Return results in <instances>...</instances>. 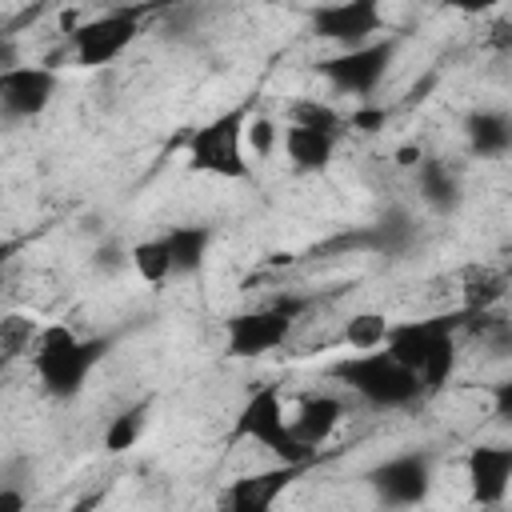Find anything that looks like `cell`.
<instances>
[{"mask_svg": "<svg viewBox=\"0 0 512 512\" xmlns=\"http://www.w3.org/2000/svg\"><path fill=\"white\" fill-rule=\"evenodd\" d=\"M336 140L332 132H316V128H300V124H288L280 128V144H284V156L296 172H324L336 156Z\"/></svg>", "mask_w": 512, "mask_h": 512, "instance_id": "obj_16", "label": "cell"}, {"mask_svg": "<svg viewBox=\"0 0 512 512\" xmlns=\"http://www.w3.org/2000/svg\"><path fill=\"white\" fill-rule=\"evenodd\" d=\"M140 20L144 8H108L92 20H84L80 28H72L68 48L76 56L80 68H104L112 64L136 36H140Z\"/></svg>", "mask_w": 512, "mask_h": 512, "instance_id": "obj_7", "label": "cell"}, {"mask_svg": "<svg viewBox=\"0 0 512 512\" xmlns=\"http://www.w3.org/2000/svg\"><path fill=\"white\" fill-rule=\"evenodd\" d=\"M416 196H420L436 216H452V212L464 204L460 172L448 168V164L436 160V156H424V160L416 164Z\"/></svg>", "mask_w": 512, "mask_h": 512, "instance_id": "obj_14", "label": "cell"}, {"mask_svg": "<svg viewBox=\"0 0 512 512\" xmlns=\"http://www.w3.org/2000/svg\"><path fill=\"white\" fill-rule=\"evenodd\" d=\"M500 296H504V276H496V272L484 268V272L468 284V312H488Z\"/></svg>", "mask_w": 512, "mask_h": 512, "instance_id": "obj_25", "label": "cell"}, {"mask_svg": "<svg viewBox=\"0 0 512 512\" xmlns=\"http://www.w3.org/2000/svg\"><path fill=\"white\" fill-rule=\"evenodd\" d=\"M420 160H424L420 144H404V148H396V164H400V168H416Z\"/></svg>", "mask_w": 512, "mask_h": 512, "instance_id": "obj_30", "label": "cell"}, {"mask_svg": "<svg viewBox=\"0 0 512 512\" xmlns=\"http://www.w3.org/2000/svg\"><path fill=\"white\" fill-rule=\"evenodd\" d=\"M340 420H344L340 396L316 392V396H304V400H300V408H296V416L288 420V428H292V436H296L300 444L320 448V444L340 428Z\"/></svg>", "mask_w": 512, "mask_h": 512, "instance_id": "obj_15", "label": "cell"}, {"mask_svg": "<svg viewBox=\"0 0 512 512\" xmlns=\"http://www.w3.org/2000/svg\"><path fill=\"white\" fill-rule=\"evenodd\" d=\"M144 424H148V400H140V404H132V408L116 412V416H112V424L104 428V452L120 456V452L136 448V440L144 436Z\"/></svg>", "mask_w": 512, "mask_h": 512, "instance_id": "obj_21", "label": "cell"}, {"mask_svg": "<svg viewBox=\"0 0 512 512\" xmlns=\"http://www.w3.org/2000/svg\"><path fill=\"white\" fill-rule=\"evenodd\" d=\"M232 440H252L260 448H268L276 456V464H296V468H308L316 448L300 444L288 428V408H284V396L276 384H264L256 388L240 412H236V424H232Z\"/></svg>", "mask_w": 512, "mask_h": 512, "instance_id": "obj_4", "label": "cell"}, {"mask_svg": "<svg viewBox=\"0 0 512 512\" xmlns=\"http://www.w3.org/2000/svg\"><path fill=\"white\" fill-rule=\"evenodd\" d=\"M244 144L252 148L256 160L272 156L276 144H280V124H276L272 116H248V124H244Z\"/></svg>", "mask_w": 512, "mask_h": 512, "instance_id": "obj_24", "label": "cell"}, {"mask_svg": "<svg viewBox=\"0 0 512 512\" xmlns=\"http://www.w3.org/2000/svg\"><path fill=\"white\" fill-rule=\"evenodd\" d=\"M244 124H248V108H228L212 120H204L200 128L188 132V168L204 172V176H220V180H248L252 164L244 160Z\"/></svg>", "mask_w": 512, "mask_h": 512, "instance_id": "obj_5", "label": "cell"}, {"mask_svg": "<svg viewBox=\"0 0 512 512\" xmlns=\"http://www.w3.org/2000/svg\"><path fill=\"white\" fill-rule=\"evenodd\" d=\"M28 340H32V320H24V316L0 320V352H20V348H28Z\"/></svg>", "mask_w": 512, "mask_h": 512, "instance_id": "obj_26", "label": "cell"}, {"mask_svg": "<svg viewBox=\"0 0 512 512\" xmlns=\"http://www.w3.org/2000/svg\"><path fill=\"white\" fill-rule=\"evenodd\" d=\"M308 308V300H272L264 308H248L224 320V356L232 360H256L288 344L296 316Z\"/></svg>", "mask_w": 512, "mask_h": 512, "instance_id": "obj_6", "label": "cell"}, {"mask_svg": "<svg viewBox=\"0 0 512 512\" xmlns=\"http://www.w3.org/2000/svg\"><path fill=\"white\" fill-rule=\"evenodd\" d=\"M352 132H380L388 124V112L384 108H356L348 120H344Z\"/></svg>", "mask_w": 512, "mask_h": 512, "instance_id": "obj_28", "label": "cell"}, {"mask_svg": "<svg viewBox=\"0 0 512 512\" xmlns=\"http://www.w3.org/2000/svg\"><path fill=\"white\" fill-rule=\"evenodd\" d=\"M388 316L384 312H356V316H348V324H344V344L352 348V352H376V348H384V336H388Z\"/></svg>", "mask_w": 512, "mask_h": 512, "instance_id": "obj_22", "label": "cell"}, {"mask_svg": "<svg viewBox=\"0 0 512 512\" xmlns=\"http://www.w3.org/2000/svg\"><path fill=\"white\" fill-rule=\"evenodd\" d=\"M168 256H172V276H192L204 268L208 248H212V228L204 224H176L164 232Z\"/></svg>", "mask_w": 512, "mask_h": 512, "instance_id": "obj_19", "label": "cell"}, {"mask_svg": "<svg viewBox=\"0 0 512 512\" xmlns=\"http://www.w3.org/2000/svg\"><path fill=\"white\" fill-rule=\"evenodd\" d=\"M368 488L376 492L380 508H420L432 492V456L428 452H400L368 468Z\"/></svg>", "mask_w": 512, "mask_h": 512, "instance_id": "obj_9", "label": "cell"}, {"mask_svg": "<svg viewBox=\"0 0 512 512\" xmlns=\"http://www.w3.org/2000/svg\"><path fill=\"white\" fill-rule=\"evenodd\" d=\"M16 248H20V240H0V276H4V268H8V260L16 256Z\"/></svg>", "mask_w": 512, "mask_h": 512, "instance_id": "obj_32", "label": "cell"}, {"mask_svg": "<svg viewBox=\"0 0 512 512\" xmlns=\"http://www.w3.org/2000/svg\"><path fill=\"white\" fill-rule=\"evenodd\" d=\"M496 416H512V384H500L496 388Z\"/></svg>", "mask_w": 512, "mask_h": 512, "instance_id": "obj_31", "label": "cell"}, {"mask_svg": "<svg viewBox=\"0 0 512 512\" xmlns=\"http://www.w3.org/2000/svg\"><path fill=\"white\" fill-rule=\"evenodd\" d=\"M468 496L480 508H500L512 484V448L508 444H476L464 456Z\"/></svg>", "mask_w": 512, "mask_h": 512, "instance_id": "obj_13", "label": "cell"}, {"mask_svg": "<svg viewBox=\"0 0 512 512\" xmlns=\"http://www.w3.org/2000/svg\"><path fill=\"white\" fill-rule=\"evenodd\" d=\"M92 268H96L100 276H112V272L128 268V248H120L116 240H108V244H96V252H92Z\"/></svg>", "mask_w": 512, "mask_h": 512, "instance_id": "obj_27", "label": "cell"}, {"mask_svg": "<svg viewBox=\"0 0 512 512\" xmlns=\"http://www.w3.org/2000/svg\"><path fill=\"white\" fill-rule=\"evenodd\" d=\"M332 376L372 408H408V404H416L424 396L420 380L404 364H396L384 348L348 352L344 360L332 364Z\"/></svg>", "mask_w": 512, "mask_h": 512, "instance_id": "obj_3", "label": "cell"}, {"mask_svg": "<svg viewBox=\"0 0 512 512\" xmlns=\"http://www.w3.org/2000/svg\"><path fill=\"white\" fill-rule=\"evenodd\" d=\"M312 36L340 44V52L364 48L372 40H380L384 32V12L376 0H340V4H320L308 12Z\"/></svg>", "mask_w": 512, "mask_h": 512, "instance_id": "obj_10", "label": "cell"}, {"mask_svg": "<svg viewBox=\"0 0 512 512\" xmlns=\"http://www.w3.org/2000/svg\"><path fill=\"white\" fill-rule=\"evenodd\" d=\"M396 48H400L396 36H380V40H372V44H364V48L336 52V56L320 60L316 72H320L336 92H344V96H368V92H376V84L388 76L392 60H396Z\"/></svg>", "mask_w": 512, "mask_h": 512, "instance_id": "obj_8", "label": "cell"}, {"mask_svg": "<svg viewBox=\"0 0 512 512\" xmlns=\"http://www.w3.org/2000/svg\"><path fill=\"white\" fill-rule=\"evenodd\" d=\"M128 264H132L136 276H140L144 284H152V288H160V284L172 280V256H168L164 236H152V240L132 244V248H128Z\"/></svg>", "mask_w": 512, "mask_h": 512, "instance_id": "obj_20", "label": "cell"}, {"mask_svg": "<svg viewBox=\"0 0 512 512\" xmlns=\"http://www.w3.org/2000/svg\"><path fill=\"white\" fill-rule=\"evenodd\" d=\"M304 468L296 464H272L260 472H244L240 480H232L216 504V512H272L276 500L296 484Z\"/></svg>", "mask_w": 512, "mask_h": 512, "instance_id": "obj_12", "label": "cell"}, {"mask_svg": "<svg viewBox=\"0 0 512 512\" xmlns=\"http://www.w3.org/2000/svg\"><path fill=\"white\" fill-rule=\"evenodd\" d=\"M56 96V72L44 64H12L0 68V116L4 120H36Z\"/></svg>", "mask_w": 512, "mask_h": 512, "instance_id": "obj_11", "label": "cell"}, {"mask_svg": "<svg viewBox=\"0 0 512 512\" xmlns=\"http://www.w3.org/2000/svg\"><path fill=\"white\" fill-rule=\"evenodd\" d=\"M464 320H468V312L388 324L384 352L420 380L424 396L440 392L452 380V372H456V332H460Z\"/></svg>", "mask_w": 512, "mask_h": 512, "instance_id": "obj_1", "label": "cell"}, {"mask_svg": "<svg viewBox=\"0 0 512 512\" xmlns=\"http://www.w3.org/2000/svg\"><path fill=\"white\" fill-rule=\"evenodd\" d=\"M464 136H468V148L480 160L508 156V148H512V120L500 108H480V112H472L464 120Z\"/></svg>", "mask_w": 512, "mask_h": 512, "instance_id": "obj_18", "label": "cell"}, {"mask_svg": "<svg viewBox=\"0 0 512 512\" xmlns=\"http://www.w3.org/2000/svg\"><path fill=\"white\" fill-rule=\"evenodd\" d=\"M416 240H420V224H416V216H412L408 208H400V204L384 208V212L376 216V224L360 236V244H368L372 252H384V256H404Z\"/></svg>", "mask_w": 512, "mask_h": 512, "instance_id": "obj_17", "label": "cell"}, {"mask_svg": "<svg viewBox=\"0 0 512 512\" xmlns=\"http://www.w3.org/2000/svg\"><path fill=\"white\" fill-rule=\"evenodd\" d=\"M108 348H112L108 336H76L72 328L52 324L36 336L32 372L52 400H76L84 392L92 368L108 356Z\"/></svg>", "mask_w": 512, "mask_h": 512, "instance_id": "obj_2", "label": "cell"}, {"mask_svg": "<svg viewBox=\"0 0 512 512\" xmlns=\"http://www.w3.org/2000/svg\"><path fill=\"white\" fill-rule=\"evenodd\" d=\"M288 124H300V128H316V132H332V136H340L344 116H340L336 108L320 104V100H296V104L288 108Z\"/></svg>", "mask_w": 512, "mask_h": 512, "instance_id": "obj_23", "label": "cell"}, {"mask_svg": "<svg viewBox=\"0 0 512 512\" xmlns=\"http://www.w3.org/2000/svg\"><path fill=\"white\" fill-rule=\"evenodd\" d=\"M28 508V488L20 480H0V512H24Z\"/></svg>", "mask_w": 512, "mask_h": 512, "instance_id": "obj_29", "label": "cell"}]
</instances>
